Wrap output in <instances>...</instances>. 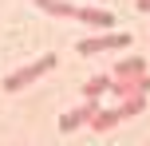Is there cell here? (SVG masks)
I'll use <instances>...</instances> for the list:
<instances>
[{"label":"cell","mask_w":150,"mask_h":146,"mask_svg":"<svg viewBox=\"0 0 150 146\" xmlns=\"http://www.w3.org/2000/svg\"><path fill=\"white\" fill-rule=\"evenodd\" d=\"M122 47H130V36H127V32H107V36L79 39L75 51H79V55H99V51H122Z\"/></svg>","instance_id":"cell-2"},{"label":"cell","mask_w":150,"mask_h":146,"mask_svg":"<svg viewBox=\"0 0 150 146\" xmlns=\"http://www.w3.org/2000/svg\"><path fill=\"white\" fill-rule=\"evenodd\" d=\"M52 67H55V55H44V59H36V63H28V67L12 71V75H8V79H4L0 87H4L8 95H16V91H24V87H32L36 79H44V75H47Z\"/></svg>","instance_id":"cell-1"},{"label":"cell","mask_w":150,"mask_h":146,"mask_svg":"<svg viewBox=\"0 0 150 146\" xmlns=\"http://www.w3.org/2000/svg\"><path fill=\"white\" fill-rule=\"evenodd\" d=\"M142 71H146V59H142V55H127V59L115 63L111 75H142Z\"/></svg>","instance_id":"cell-6"},{"label":"cell","mask_w":150,"mask_h":146,"mask_svg":"<svg viewBox=\"0 0 150 146\" xmlns=\"http://www.w3.org/2000/svg\"><path fill=\"white\" fill-rule=\"evenodd\" d=\"M122 123V118H119V107H111V111H103V107H99L95 111V115H91V130H95V134H107V130H111V126H119Z\"/></svg>","instance_id":"cell-5"},{"label":"cell","mask_w":150,"mask_h":146,"mask_svg":"<svg viewBox=\"0 0 150 146\" xmlns=\"http://www.w3.org/2000/svg\"><path fill=\"white\" fill-rule=\"evenodd\" d=\"M107 91H111V75H95V79L83 83V99H99V95H107Z\"/></svg>","instance_id":"cell-7"},{"label":"cell","mask_w":150,"mask_h":146,"mask_svg":"<svg viewBox=\"0 0 150 146\" xmlns=\"http://www.w3.org/2000/svg\"><path fill=\"white\" fill-rule=\"evenodd\" d=\"M95 111H99V99H83L75 111H67V115L59 118V130H63V134H71V130H79V126H87Z\"/></svg>","instance_id":"cell-3"},{"label":"cell","mask_w":150,"mask_h":146,"mask_svg":"<svg viewBox=\"0 0 150 146\" xmlns=\"http://www.w3.org/2000/svg\"><path fill=\"white\" fill-rule=\"evenodd\" d=\"M111 91L119 95V99L146 95V91H150V79H146V71H142V75H111Z\"/></svg>","instance_id":"cell-4"},{"label":"cell","mask_w":150,"mask_h":146,"mask_svg":"<svg viewBox=\"0 0 150 146\" xmlns=\"http://www.w3.org/2000/svg\"><path fill=\"white\" fill-rule=\"evenodd\" d=\"M99 4H103V0H99Z\"/></svg>","instance_id":"cell-10"},{"label":"cell","mask_w":150,"mask_h":146,"mask_svg":"<svg viewBox=\"0 0 150 146\" xmlns=\"http://www.w3.org/2000/svg\"><path fill=\"white\" fill-rule=\"evenodd\" d=\"M142 107H146V95H130V99H119V118H134Z\"/></svg>","instance_id":"cell-8"},{"label":"cell","mask_w":150,"mask_h":146,"mask_svg":"<svg viewBox=\"0 0 150 146\" xmlns=\"http://www.w3.org/2000/svg\"><path fill=\"white\" fill-rule=\"evenodd\" d=\"M134 8L138 12H150V0H134Z\"/></svg>","instance_id":"cell-9"}]
</instances>
